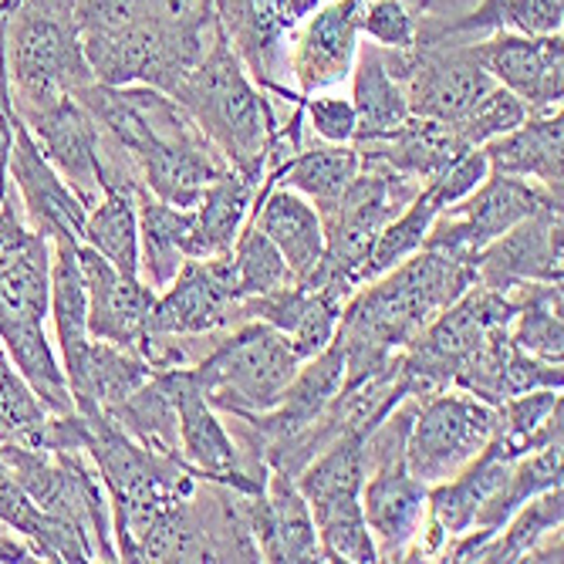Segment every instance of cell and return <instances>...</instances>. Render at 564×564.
Listing matches in <instances>:
<instances>
[{
	"mask_svg": "<svg viewBox=\"0 0 564 564\" xmlns=\"http://www.w3.org/2000/svg\"><path fill=\"white\" fill-rule=\"evenodd\" d=\"M510 297L518 304L510 318V345L547 362H564L561 284H521Z\"/></svg>",
	"mask_w": 564,
	"mask_h": 564,
	"instance_id": "33",
	"label": "cell"
},
{
	"mask_svg": "<svg viewBox=\"0 0 564 564\" xmlns=\"http://www.w3.org/2000/svg\"><path fill=\"white\" fill-rule=\"evenodd\" d=\"M234 274H237V291L240 297H258V294H268V291H278L284 284H291V271L281 258V250L247 220V227L240 230L234 250Z\"/></svg>",
	"mask_w": 564,
	"mask_h": 564,
	"instance_id": "35",
	"label": "cell"
},
{
	"mask_svg": "<svg viewBox=\"0 0 564 564\" xmlns=\"http://www.w3.org/2000/svg\"><path fill=\"white\" fill-rule=\"evenodd\" d=\"M170 98L207 135V142L220 152L230 170L264 180L268 149L281 122L274 116L268 91L250 78L224 28L214 47L170 91Z\"/></svg>",
	"mask_w": 564,
	"mask_h": 564,
	"instance_id": "4",
	"label": "cell"
},
{
	"mask_svg": "<svg viewBox=\"0 0 564 564\" xmlns=\"http://www.w3.org/2000/svg\"><path fill=\"white\" fill-rule=\"evenodd\" d=\"M51 237L28 227L8 189L0 203V348L51 413H72V392L47 338Z\"/></svg>",
	"mask_w": 564,
	"mask_h": 564,
	"instance_id": "3",
	"label": "cell"
},
{
	"mask_svg": "<svg viewBox=\"0 0 564 564\" xmlns=\"http://www.w3.org/2000/svg\"><path fill=\"white\" fill-rule=\"evenodd\" d=\"M561 145H564V119L557 109L547 116H528L518 129L484 142L480 149L487 156L490 173L531 180L561 199V186H564Z\"/></svg>",
	"mask_w": 564,
	"mask_h": 564,
	"instance_id": "21",
	"label": "cell"
},
{
	"mask_svg": "<svg viewBox=\"0 0 564 564\" xmlns=\"http://www.w3.org/2000/svg\"><path fill=\"white\" fill-rule=\"evenodd\" d=\"M250 224L281 250L294 281H304L318 268L325 250V227L318 207L307 196L278 186L271 176H264L258 199H253Z\"/></svg>",
	"mask_w": 564,
	"mask_h": 564,
	"instance_id": "20",
	"label": "cell"
},
{
	"mask_svg": "<svg viewBox=\"0 0 564 564\" xmlns=\"http://www.w3.org/2000/svg\"><path fill=\"white\" fill-rule=\"evenodd\" d=\"M497 426V405L464 392L436 389L416 395L413 426L405 436V467L420 484L436 487L464 470L490 443Z\"/></svg>",
	"mask_w": 564,
	"mask_h": 564,
	"instance_id": "9",
	"label": "cell"
},
{
	"mask_svg": "<svg viewBox=\"0 0 564 564\" xmlns=\"http://www.w3.org/2000/svg\"><path fill=\"white\" fill-rule=\"evenodd\" d=\"M358 160H362V166H358L345 193L318 210L325 227V250L318 268L301 281L341 301H348L355 288L366 284L369 253L382 227L392 217H399L423 189L420 180L405 176L379 160H369L362 152H358Z\"/></svg>",
	"mask_w": 564,
	"mask_h": 564,
	"instance_id": "5",
	"label": "cell"
},
{
	"mask_svg": "<svg viewBox=\"0 0 564 564\" xmlns=\"http://www.w3.org/2000/svg\"><path fill=\"white\" fill-rule=\"evenodd\" d=\"M477 281L500 294H510L521 284H561L564 278V220L561 207H544L487 247L474 258Z\"/></svg>",
	"mask_w": 564,
	"mask_h": 564,
	"instance_id": "14",
	"label": "cell"
},
{
	"mask_svg": "<svg viewBox=\"0 0 564 564\" xmlns=\"http://www.w3.org/2000/svg\"><path fill=\"white\" fill-rule=\"evenodd\" d=\"M436 214H440V203L433 199L430 186H423V189L416 193V199L409 203V207H405L399 217H392V220L382 227V234L376 237L372 253H369V268H366V281H372V278L392 271L399 261L409 258V253H416V250L426 243V234H430Z\"/></svg>",
	"mask_w": 564,
	"mask_h": 564,
	"instance_id": "34",
	"label": "cell"
},
{
	"mask_svg": "<svg viewBox=\"0 0 564 564\" xmlns=\"http://www.w3.org/2000/svg\"><path fill=\"white\" fill-rule=\"evenodd\" d=\"M564 28V0H480V4L453 21H420L416 41L433 37H464L480 41L497 31L510 34H561Z\"/></svg>",
	"mask_w": 564,
	"mask_h": 564,
	"instance_id": "27",
	"label": "cell"
},
{
	"mask_svg": "<svg viewBox=\"0 0 564 564\" xmlns=\"http://www.w3.org/2000/svg\"><path fill=\"white\" fill-rule=\"evenodd\" d=\"M240 503L261 561H281V564L322 561L312 507H307L304 494L297 490L294 477L268 467L264 490L240 494Z\"/></svg>",
	"mask_w": 564,
	"mask_h": 564,
	"instance_id": "18",
	"label": "cell"
},
{
	"mask_svg": "<svg viewBox=\"0 0 564 564\" xmlns=\"http://www.w3.org/2000/svg\"><path fill=\"white\" fill-rule=\"evenodd\" d=\"M304 109V129L312 139L318 142H332V145H348L355 139V106L348 95H338L335 88L332 91H315L301 101Z\"/></svg>",
	"mask_w": 564,
	"mask_h": 564,
	"instance_id": "39",
	"label": "cell"
},
{
	"mask_svg": "<svg viewBox=\"0 0 564 564\" xmlns=\"http://www.w3.org/2000/svg\"><path fill=\"white\" fill-rule=\"evenodd\" d=\"M51 413L37 392L14 369L8 351L0 348V443H24L28 433Z\"/></svg>",
	"mask_w": 564,
	"mask_h": 564,
	"instance_id": "36",
	"label": "cell"
},
{
	"mask_svg": "<svg viewBox=\"0 0 564 564\" xmlns=\"http://www.w3.org/2000/svg\"><path fill=\"white\" fill-rule=\"evenodd\" d=\"M258 189H261V180H253L230 166L203 189L193 207L189 258H220V253L234 250L240 230L247 227L253 214Z\"/></svg>",
	"mask_w": 564,
	"mask_h": 564,
	"instance_id": "24",
	"label": "cell"
},
{
	"mask_svg": "<svg viewBox=\"0 0 564 564\" xmlns=\"http://www.w3.org/2000/svg\"><path fill=\"white\" fill-rule=\"evenodd\" d=\"M173 399H176V420H180V459L199 477L224 487H234L240 494H261L264 477H253L243 464V453L230 430L220 423V413L203 399L196 389L189 366L166 369Z\"/></svg>",
	"mask_w": 564,
	"mask_h": 564,
	"instance_id": "12",
	"label": "cell"
},
{
	"mask_svg": "<svg viewBox=\"0 0 564 564\" xmlns=\"http://www.w3.org/2000/svg\"><path fill=\"white\" fill-rule=\"evenodd\" d=\"M297 369L301 358L278 328L268 322H243L193 362L189 376L217 413L253 416L268 413L284 395Z\"/></svg>",
	"mask_w": 564,
	"mask_h": 564,
	"instance_id": "7",
	"label": "cell"
},
{
	"mask_svg": "<svg viewBox=\"0 0 564 564\" xmlns=\"http://www.w3.org/2000/svg\"><path fill=\"white\" fill-rule=\"evenodd\" d=\"M8 186L21 207V217L28 227L47 234V237H75L82 240L88 207L78 199V193L58 176V170L44 160L34 135L18 119L14 129V149L8 160Z\"/></svg>",
	"mask_w": 564,
	"mask_h": 564,
	"instance_id": "19",
	"label": "cell"
},
{
	"mask_svg": "<svg viewBox=\"0 0 564 564\" xmlns=\"http://www.w3.org/2000/svg\"><path fill=\"white\" fill-rule=\"evenodd\" d=\"M348 82H351L348 98L358 119L351 145L389 139L409 119V101H405L402 82L389 72L379 44H358Z\"/></svg>",
	"mask_w": 564,
	"mask_h": 564,
	"instance_id": "26",
	"label": "cell"
},
{
	"mask_svg": "<svg viewBox=\"0 0 564 564\" xmlns=\"http://www.w3.org/2000/svg\"><path fill=\"white\" fill-rule=\"evenodd\" d=\"M534 389H564V362H547V358H534L521 348H510L507 362L500 369V402L521 392ZM497 402V405H500Z\"/></svg>",
	"mask_w": 564,
	"mask_h": 564,
	"instance_id": "40",
	"label": "cell"
},
{
	"mask_svg": "<svg viewBox=\"0 0 564 564\" xmlns=\"http://www.w3.org/2000/svg\"><path fill=\"white\" fill-rule=\"evenodd\" d=\"M0 524H8L14 534H21L34 547L37 561H65V564L95 561V551L85 534H78L62 521H51L34 507V500L11 474L4 453H0Z\"/></svg>",
	"mask_w": 564,
	"mask_h": 564,
	"instance_id": "28",
	"label": "cell"
},
{
	"mask_svg": "<svg viewBox=\"0 0 564 564\" xmlns=\"http://www.w3.org/2000/svg\"><path fill=\"white\" fill-rule=\"evenodd\" d=\"M477 281L474 258L420 247L392 271L355 288L341 304L335 341L345 351V389L386 372L413 338Z\"/></svg>",
	"mask_w": 564,
	"mask_h": 564,
	"instance_id": "1",
	"label": "cell"
},
{
	"mask_svg": "<svg viewBox=\"0 0 564 564\" xmlns=\"http://www.w3.org/2000/svg\"><path fill=\"white\" fill-rule=\"evenodd\" d=\"M423 18L426 14L409 0H369L362 8V18H358V34L379 47L409 51L416 47Z\"/></svg>",
	"mask_w": 564,
	"mask_h": 564,
	"instance_id": "38",
	"label": "cell"
},
{
	"mask_svg": "<svg viewBox=\"0 0 564 564\" xmlns=\"http://www.w3.org/2000/svg\"><path fill=\"white\" fill-rule=\"evenodd\" d=\"M358 166V149L348 142V145H332V142H304L294 156H288L278 170H271L268 176L278 183V186H288L301 196H307L315 203V207H328L335 203L345 186L355 180Z\"/></svg>",
	"mask_w": 564,
	"mask_h": 564,
	"instance_id": "29",
	"label": "cell"
},
{
	"mask_svg": "<svg viewBox=\"0 0 564 564\" xmlns=\"http://www.w3.org/2000/svg\"><path fill=\"white\" fill-rule=\"evenodd\" d=\"M544 207H561V199L531 180L487 173L474 193L436 214L423 247L449 250L456 258H477L480 247Z\"/></svg>",
	"mask_w": 564,
	"mask_h": 564,
	"instance_id": "11",
	"label": "cell"
},
{
	"mask_svg": "<svg viewBox=\"0 0 564 564\" xmlns=\"http://www.w3.org/2000/svg\"><path fill=\"white\" fill-rule=\"evenodd\" d=\"M75 98L126 156L132 176L173 207H196L199 193L227 170L207 135L160 88H109L91 82Z\"/></svg>",
	"mask_w": 564,
	"mask_h": 564,
	"instance_id": "2",
	"label": "cell"
},
{
	"mask_svg": "<svg viewBox=\"0 0 564 564\" xmlns=\"http://www.w3.org/2000/svg\"><path fill=\"white\" fill-rule=\"evenodd\" d=\"M14 109L31 112L95 82L72 0H14L8 8Z\"/></svg>",
	"mask_w": 564,
	"mask_h": 564,
	"instance_id": "6",
	"label": "cell"
},
{
	"mask_svg": "<svg viewBox=\"0 0 564 564\" xmlns=\"http://www.w3.org/2000/svg\"><path fill=\"white\" fill-rule=\"evenodd\" d=\"M474 44L487 75L514 91L531 116L561 109L564 98V37L561 34H510L497 31Z\"/></svg>",
	"mask_w": 564,
	"mask_h": 564,
	"instance_id": "13",
	"label": "cell"
},
{
	"mask_svg": "<svg viewBox=\"0 0 564 564\" xmlns=\"http://www.w3.org/2000/svg\"><path fill=\"white\" fill-rule=\"evenodd\" d=\"M75 237H51V297H47V322L55 325V351L62 372L75 369L88 345V291L82 281Z\"/></svg>",
	"mask_w": 564,
	"mask_h": 564,
	"instance_id": "25",
	"label": "cell"
},
{
	"mask_svg": "<svg viewBox=\"0 0 564 564\" xmlns=\"http://www.w3.org/2000/svg\"><path fill=\"white\" fill-rule=\"evenodd\" d=\"M243 325V297L237 291L230 250L220 258H189L180 274L156 294L149 335L207 338Z\"/></svg>",
	"mask_w": 564,
	"mask_h": 564,
	"instance_id": "10",
	"label": "cell"
},
{
	"mask_svg": "<svg viewBox=\"0 0 564 564\" xmlns=\"http://www.w3.org/2000/svg\"><path fill=\"white\" fill-rule=\"evenodd\" d=\"M214 4V11H217V18H220V24H227L230 18H237L243 8H250L253 0H210Z\"/></svg>",
	"mask_w": 564,
	"mask_h": 564,
	"instance_id": "43",
	"label": "cell"
},
{
	"mask_svg": "<svg viewBox=\"0 0 564 564\" xmlns=\"http://www.w3.org/2000/svg\"><path fill=\"white\" fill-rule=\"evenodd\" d=\"M369 430H345L318 456H312L294 477L297 490L312 507L322 561L376 564V544L362 514V484L369 474L366 459Z\"/></svg>",
	"mask_w": 564,
	"mask_h": 564,
	"instance_id": "8",
	"label": "cell"
},
{
	"mask_svg": "<svg viewBox=\"0 0 564 564\" xmlns=\"http://www.w3.org/2000/svg\"><path fill=\"white\" fill-rule=\"evenodd\" d=\"M490 166H487V156H484V149H470L464 152L456 163H449L436 180H430V193L433 199L440 203V210L453 207L456 199H464L467 193H474L484 180H487Z\"/></svg>",
	"mask_w": 564,
	"mask_h": 564,
	"instance_id": "41",
	"label": "cell"
},
{
	"mask_svg": "<svg viewBox=\"0 0 564 564\" xmlns=\"http://www.w3.org/2000/svg\"><path fill=\"white\" fill-rule=\"evenodd\" d=\"M362 156L379 160L405 176L420 180L423 186L436 180L449 163H456L470 145L453 132V126L430 119V116H409L389 139L355 145Z\"/></svg>",
	"mask_w": 564,
	"mask_h": 564,
	"instance_id": "23",
	"label": "cell"
},
{
	"mask_svg": "<svg viewBox=\"0 0 564 564\" xmlns=\"http://www.w3.org/2000/svg\"><path fill=\"white\" fill-rule=\"evenodd\" d=\"M561 524H564V490L551 487L531 497L528 503H521L514 514L507 518V524L474 554V561H484V564L528 561L547 534L561 531Z\"/></svg>",
	"mask_w": 564,
	"mask_h": 564,
	"instance_id": "32",
	"label": "cell"
},
{
	"mask_svg": "<svg viewBox=\"0 0 564 564\" xmlns=\"http://www.w3.org/2000/svg\"><path fill=\"white\" fill-rule=\"evenodd\" d=\"M561 474H564V440L544 443V446L518 456L514 464H510L500 490L480 507V514L474 518L470 531H487L494 538L521 503H528L531 497H538L551 487H561Z\"/></svg>",
	"mask_w": 564,
	"mask_h": 564,
	"instance_id": "30",
	"label": "cell"
},
{
	"mask_svg": "<svg viewBox=\"0 0 564 564\" xmlns=\"http://www.w3.org/2000/svg\"><path fill=\"white\" fill-rule=\"evenodd\" d=\"M369 0H328L322 11L304 18L288 41V75L301 98L332 91L348 82L358 44V18Z\"/></svg>",
	"mask_w": 564,
	"mask_h": 564,
	"instance_id": "15",
	"label": "cell"
},
{
	"mask_svg": "<svg viewBox=\"0 0 564 564\" xmlns=\"http://www.w3.org/2000/svg\"><path fill=\"white\" fill-rule=\"evenodd\" d=\"M82 281L88 291V332L98 341H112L122 348H135L145 355L149 341V315L156 294L142 278H126L116 271L98 250L88 243H75Z\"/></svg>",
	"mask_w": 564,
	"mask_h": 564,
	"instance_id": "17",
	"label": "cell"
},
{
	"mask_svg": "<svg viewBox=\"0 0 564 564\" xmlns=\"http://www.w3.org/2000/svg\"><path fill=\"white\" fill-rule=\"evenodd\" d=\"M18 109H14V88L8 68V4H0V203L8 196V160L14 149Z\"/></svg>",
	"mask_w": 564,
	"mask_h": 564,
	"instance_id": "42",
	"label": "cell"
},
{
	"mask_svg": "<svg viewBox=\"0 0 564 564\" xmlns=\"http://www.w3.org/2000/svg\"><path fill=\"white\" fill-rule=\"evenodd\" d=\"M106 420H112L122 433H129L135 443L149 449L180 456V420L166 369L152 372V379L142 382L122 405H116Z\"/></svg>",
	"mask_w": 564,
	"mask_h": 564,
	"instance_id": "31",
	"label": "cell"
},
{
	"mask_svg": "<svg viewBox=\"0 0 564 564\" xmlns=\"http://www.w3.org/2000/svg\"><path fill=\"white\" fill-rule=\"evenodd\" d=\"M135 217H139V278L152 291H163L189 258L193 207H173V203L139 186Z\"/></svg>",
	"mask_w": 564,
	"mask_h": 564,
	"instance_id": "22",
	"label": "cell"
},
{
	"mask_svg": "<svg viewBox=\"0 0 564 564\" xmlns=\"http://www.w3.org/2000/svg\"><path fill=\"white\" fill-rule=\"evenodd\" d=\"M528 116H531L528 106H524V101L514 91H507L503 85H494L477 101V106L453 126V132L464 139L470 149H480L484 142H490V139L510 132V129H518Z\"/></svg>",
	"mask_w": 564,
	"mask_h": 564,
	"instance_id": "37",
	"label": "cell"
},
{
	"mask_svg": "<svg viewBox=\"0 0 564 564\" xmlns=\"http://www.w3.org/2000/svg\"><path fill=\"white\" fill-rule=\"evenodd\" d=\"M18 119L85 207H95L106 189V163H101V129L91 112L75 95H65L55 106L18 112Z\"/></svg>",
	"mask_w": 564,
	"mask_h": 564,
	"instance_id": "16",
	"label": "cell"
}]
</instances>
